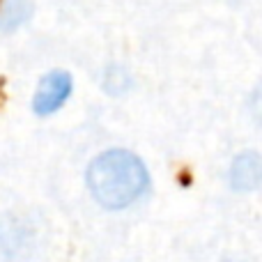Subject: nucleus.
I'll return each mask as SVG.
<instances>
[{"instance_id":"f03ea898","label":"nucleus","mask_w":262,"mask_h":262,"mask_svg":"<svg viewBox=\"0 0 262 262\" xmlns=\"http://www.w3.org/2000/svg\"><path fill=\"white\" fill-rule=\"evenodd\" d=\"M72 92V76L67 72H51L41 78L32 99V111L37 115H49L64 104Z\"/></svg>"},{"instance_id":"f257e3e1","label":"nucleus","mask_w":262,"mask_h":262,"mask_svg":"<svg viewBox=\"0 0 262 262\" xmlns=\"http://www.w3.org/2000/svg\"><path fill=\"white\" fill-rule=\"evenodd\" d=\"M88 189L99 205L122 209L147 189V170L138 157L124 149L99 154L88 168Z\"/></svg>"},{"instance_id":"20e7f679","label":"nucleus","mask_w":262,"mask_h":262,"mask_svg":"<svg viewBox=\"0 0 262 262\" xmlns=\"http://www.w3.org/2000/svg\"><path fill=\"white\" fill-rule=\"evenodd\" d=\"M253 113H255V118H258V122L262 124V83L253 95Z\"/></svg>"},{"instance_id":"7ed1b4c3","label":"nucleus","mask_w":262,"mask_h":262,"mask_svg":"<svg viewBox=\"0 0 262 262\" xmlns=\"http://www.w3.org/2000/svg\"><path fill=\"white\" fill-rule=\"evenodd\" d=\"M230 180L232 186L239 191H249L262 182V159L253 152L239 154L230 168Z\"/></svg>"}]
</instances>
